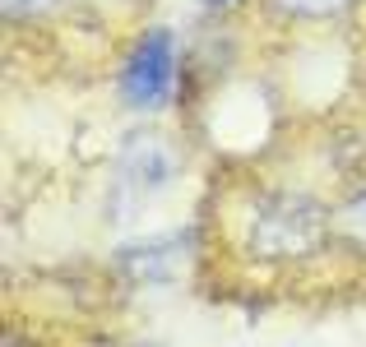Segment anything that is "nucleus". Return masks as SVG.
I'll return each instance as SVG.
<instances>
[{"mask_svg": "<svg viewBox=\"0 0 366 347\" xmlns=\"http://www.w3.org/2000/svg\"><path fill=\"white\" fill-rule=\"evenodd\" d=\"M56 0H5V19H33L42 9H51Z\"/></svg>", "mask_w": 366, "mask_h": 347, "instance_id": "nucleus-7", "label": "nucleus"}, {"mask_svg": "<svg viewBox=\"0 0 366 347\" xmlns=\"http://www.w3.org/2000/svg\"><path fill=\"white\" fill-rule=\"evenodd\" d=\"M274 5L292 19H334V14H343L352 0H274Z\"/></svg>", "mask_w": 366, "mask_h": 347, "instance_id": "nucleus-6", "label": "nucleus"}, {"mask_svg": "<svg viewBox=\"0 0 366 347\" xmlns=\"http://www.w3.org/2000/svg\"><path fill=\"white\" fill-rule=\"evenodd\" d=\"M334 236L348 241L352 250H362L366 255V190L352 199H343L339 208H334Z\"/></svg>", "mask_w": 366, "mask_h": 347, "instance_id": "nucleus-5", "label": "nucleus"}, {"mask_svg": "<svg viewBox=\"0 0 366 347\" xmlns=\"http://www.w3.org/2000/svg\"><path fill=\"white\" fill-rule=\"evenodd\" d=\"M177 167H181V158H177V149H172L162 134H153V130L125 134V144H121V171H125L130 186L162 190L172 176H177Z\"/></svg>", "mask_w": 366, "mask_h": 347, "instance_id": "nucleus-4", "label": "nucleus"}, {"mask_svg": "<svg viewBox=\"0 0 366 347\" xmlns=\"http://www.w3.org/2000/svg\"><path fill=\"white\" fill-rule=\"evenodd\" d=\"M172 79H177V37L172 28H149L125 56L121 70V98L134 111H158L172 98Z\"/></svg>", "mask_w": 366, "mask_h": 347, "instance_id": "nucleus-2", "label": "nucleus"}, {"mask_svg": "<svg viewBox=\"0 0 366 347\" xmlns=\"http://www.w3.org/2000/svg\"><path fill=\"white\" fill-rule=\"evenodd\" d=\"M204 5H232V0H204Z\"/></svg>", "mask_w": 366, "mask_h": 347, "instance_id": "nucleus-8", "label": "nucleus"}, {"mask_svg": "<svg viewBox=\"0 0 366 347\" xmlns=\"http://www.w3.org/2000/svg\"><path fill=\"white\" fill-rule=\"evenodd\" d=\"M334 236V213L311 195H269L255 208L246 231V250L264 264H297L325 250Z\"/></svg>", "mask_w": 366, "mask_h": 347, "instance_id": "nucleus-1", "label": "nucleus"}, {"mask_svg": "<svg viewBox=\"0 0 366 347\" xmlns=\"http://www.w3.org/2000/svg\"><path fill=\"white\" fill-rule=\"evenodd\" d=\"M5 347H19V343H5Z\"/></svg>", "mask_w": 366, "mask_h": 347, "instance_id": "nucleus-9", "label": "nucleus"}, {"mask_svg": "<svg viewBox=\"0 0 366 347\" xmlns=\"http://www.w3.org/2000/svg\"><path fill=\"white\" fill-rule=\"evenodd\" d=\"M190 236L186 231H177V236H153V241H130V246L117 250V264L125 278H134V283L144 287H158V283H177V278H186L190 268Z\"/></svg>", "mask_w": 366, "mask_h": 347, "instance_id": "nucleus-3", "label": "nucleus"}]
</instances>
